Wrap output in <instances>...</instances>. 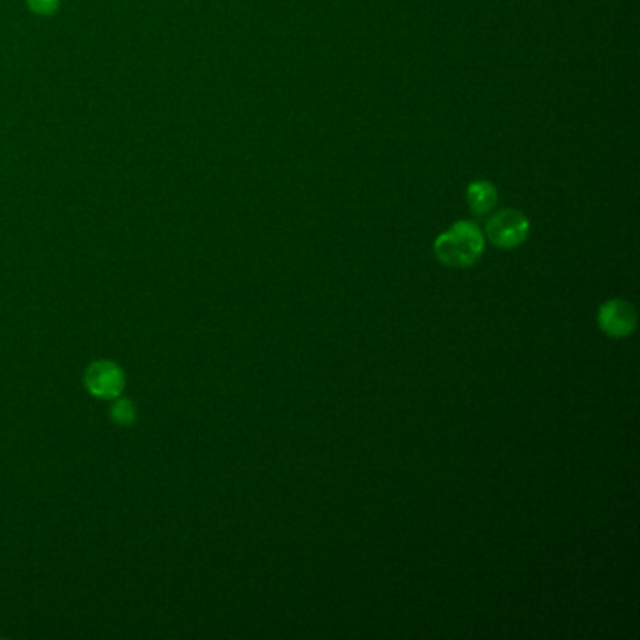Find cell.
<instances>
[{"instance_id":"obj_1","label":"cell","mask_w":640,"mask_h":640,"mask_svg":"<svg viewBox=\"0 0 640 640\" xmlns=\"http://www.w3.org/2000/svg\"><path fill=\"white\" fill-rule=\"evenodd\" d=\"M485 233L470 220H460L434 241V254L443 265L468 269L481 260L485 252Z\"/></svg>"},{"instance_id":"obj_2","label":"cell","mask_w":640,"mask_h":640,"mask_svg":"<svg viewBox=\"0 0 640 640\" xmlns=\"http://www.w3.org/2000/svg\"><path fill=\"white\" fill-rule=\"evenodd\" d=\"M530 229L532 226L526 214L515 209H503L488 218L485 239L502 250H513L526 243Z\"/></svg>"},{"instance_id":"obj_3","label":"cell","mask_w":640,"mask_h":640,"mask_svg":"<svg viewBox=\"0 0 640 640\" xmlns=\"http://www.w3.org/2000/svg\"><path fill=\"white\" fill-rule=\"evenodd\" d=\"M637 310L624 299H610L599 306L597 325L605 335L612 338H625L637 329Z\"/></svg>"},{"instance_id":"obj_4","label":"cell","mask_w":640,"mask_h":640,"mask_svg":"<svg viewBox=\"0 0 640 640\" xmlns=\"http://www.w3.org/2000/svg\"><path fill=\"white\" fill-rule=\"evenodd\" d=\"M122 381L121 370L106 361L92 365L87 372V385L96 397H117L121 393Z\"/></svg>"},{"instance_id":"obj_5","label":"cell","mask_w":640,"mask_h":640,"mask_svg":"<svg viewBox=\"0 0 640 640\" xmlns=\"http://www.w3.org/2000/svg\"><path fill=\"white\" fill-rule=\"evenodd\" d=\"M466 203L473 216H487L498 203V190L490 181H473L466 188Z\"/></svg>"},{"instance_id":"obj_6","label":"cell","mask_w":640,"mask_h":640,"mask_svg":"<svg viewBox=\"0 0 640 640\" xmlns=\"http://www.w3.org/2000/svg\"><path fill=\"white\" fill-rule=\"evenodd\" d=\"M113 415H115V419L119 421V423H128V421H132V406L128 404V402H119L115 408H113Z\"/></svg>"},{"instance_id":"obj_7","label":"cell","mask_w":640,"mask_h":640,"mask_svg":"<svg viewBox=\"0 0 640 640\" xmlns=\"http://www.w3.org/2000/svg\"><path fill=\"white\" fill-rule=\"evenodd\" d=\"M31 6L40 14H49L55 10L57 0H31Z\"/></svg>"}]
</instances>
